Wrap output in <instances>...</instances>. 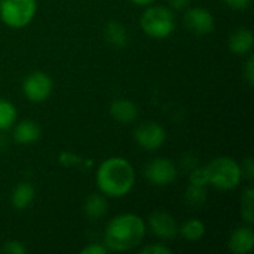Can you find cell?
I'll return each mask as SVG.
<instances>
[{
  "instance_id": "52a82bcc",
  "label": "cell",
  "mask_w": 254,
  "mask_h": 254,
  "mask_svg": "<svg viewBox=\"0 0 254 254\" xmlns=\"http://www.w3.org/2000/svg\"><path fill=\"white\" fill-rule=\"evenodd\" d=\"M144 177L153 186H168L177 179V167L168 158H155L144 167Z\"/></svg>"
},
{
  "instance_id": "277c9868",
  "label": "cell",
  "mask_w": 254,
  "mask_h": 254,
  "mask_svg": "<svg viewBox=\"0 0 254 254\" xmlns=\"http://www.w3.org/2000/svg\"><path fill=\"white\" fill-rule=\"evenodd\" d=\"M140 25L144 34L153 39H165L176 30V16L168 6H147L143 12Z\"/></svg>"
},
{
  "instance_id": "ac0fdd59",
  "label": "cell",
  "mask_w": 254,
  "mask_h": 254,
  "mask_svg": "<svg viewBox=\"0 0 254 254\" xmlns=\"http://www.w3.org/2000/svg\"><path fill=\"white\" fill-rule=\"evenodd\" d=\"M179 235L186 241L196 243L205 235V225L199 219H189L179 226Z\"/></svg>"
},
{
  "instance_id": "4fadbf2b",
  "label": "cell",
  "mask_w": 254,
  "mask_h": 254,
  "mask_svg": "<svg viewBox=\"0 0 254 254\" xmlns=\"http://www.w3.org/2000/svg\"><path fill=\"white\" fill-rule=\"evenodd\" d=\"M254 45V37L252 30L240 27L237 30H234L228 39V46L231 49V52H234L235 55H249L252 54Z\"/></svg>"
},
{
  "instance_id": "83f0119b",
  "label": "cell",
  "mask_w": 254,
  "mask_h": 254,
  "mask_svg": "<svg viewBox=\"0 0 254 254\" xmlns=\"http://www.w3.org/2000/svg\"><path fill=\"white\" fill-rule=\"evenodd\" d=\"M60 162H61L63 165H65V167H70V165H77V164H80L82 159H79V158H77L76 155H73V153L65 152V153H61V155H60Z\"/></svg>"
},
{
  "instance_id": "f546056e",
  "label": "cell",
  "mask_w": 254,
  "mask_h": 254,
  "mask_svg": "<svg viewBox=\"0 0 254 254\" xmlns=\"http://www.w3.org/2000/svg\"><path fill=\"white\" fill-rule=\"evenodd\" d=\"M134 4H137V6H149V4H152L155 0H131Z\"/></svg>"
},
{
  "instance_id": "7a4b0ae2",
  "label": "cell",
  "mask_w": 254,
  "mask_h": 254,
  "mask_svg": "<svg viewBox=\"0 0 254 254\" xmlns=\"http://www.w3.org/2000/svg\"><path fill=\"white\" fill-rule=\"evenodd\" d=\"M146 235L144 220L134 213L113 217L104 231V246L109 252L125 253L138 247Z\"/></svg>"
},
{
  "instance_id": "5b68a950",
  "label": "cell",
  "mask_w": 254,
  "mask_h": 254,
  "mask_svg": "<svg viewBox=\"0 0 254 254\" xmlns=\"http://www.w3.org/2000/svg\"><path fill=\"white\" fill-rule=\"evenodd\" d=\"M37 12L36 0H0V18L10 28H24Z\"/></svg>"
},
{
  "instance_id": "d4e9b609",
  "label": "cell",
  "mask_w": 254,
  "mask_h": 254,
  "mask_svg": "<svg viewBox=\"0 0 254 254\" xmlns=\"http://www.w3.org/2000/svg\"><path fill=\"white\" fill-rule=\"evenodd\" d=\"M109 252L107 250V247L104 246V244H97V243H94V244H89V246H86L85 249H82L80 250V254H106Z\"/></svg>"
},
{
  "instance_id": "484cf974",
  "label": "cell",
  "mask_w": 254,
  "mask_h": 254,
  "mask_svg": "<svg viewBox=\"0 0 254 254\" xmlns=\"http://www.w3.org/2000/svg\"><path fill=\"white\" fill-rule=\"evenodd\" d=\"M222 1L234 10H244L252 4V0H222Z\"/></svg>"
},
{
  "instance_id": "9c48e42d",
  "label": "cell",
  "mask_w": 254,
  "mask_h": 254,
  "mask_svg": "<svg viewBox=\"0 0 254 254\" xmlns=\"http://www.w3.org/2000/svg\"><path fill=\"white\" fill-rule=\"evenodd\" d=\"M183 22L190 33L198 34V36L210 34L214 31V27H216L213 13L208 9L199 7V6H195V7L189 6L185 12Z\"/></svg>"
},
{
  "instance_id": "cb8c5ba5",
  "label": "cell",
  "mask_w": 254,
  "mask_h": 254,
  "mask_svg": "<svg viewBox=\"0 0 254 254\" xmlns=\"http://www.w3.org/2000/svg\"><path fill=\"white\" fill-rule=\"evenodd\" d=\"M244 77L250 86L254 85V58L252 54H249V58L244 64Z\"/></svg>"
},
{
  "instance_id": "603a6c76",
  "label": "cell",
  "mask_w": 254,
  "mask_h": 254,
  "mask_svg": "<svg viewBox=\"0 0 254 254\" xmlns=\"http://www.w3.org/2000/svg\"><path fill=\"white\" fill-rule=\"evenodd\" d=\"M0 252H4V253L9 254H24L25 253V247L22 246V243L19 241H7L1 249Z\"/></svg>"
},
{
  "instance_id": "ba28073f",
  "label": "cell",
  "mask_w": 254,
  "mask_h": 254,
  "mask_svg": "<svg viewBox=\"0 0 254 254\" xmlns=\"http://www.w3.org/2000/svg\"><path fill=\"white\" fill-rule=\"evenodd\" d=\"M134 140L143 150L153 152L165 143L167 131L158 122H143L135 128Z\"/></svg>"
},
{
  "instance_id": "6da1fadb",
  "label": "cell",
  "mask_w": 254,
  "mask_h": 254,
  "mask_svg": "<svg viewBox=\"0 0 254 254\" xmlns=\"http://www.w3.org/2000/svg\"><path fill=\"white\" fill-rule=\"evenodd\" d=\"M95 183L104 196L122 198L135 185V170L125 158L112 156L100 164L95 173Z\"/></svg>"
},
{
  "instance_id": "44dd1931",
  "label": "cell",
  "mask_w": 254,
  "mask_h": 254,
  "mask_svg": "<svg viewBox=\"0 0 254 254\" xmlns=\"http://www.w3.org/2000/svg\"><path fill=\"white\" fill-rule=\"evenodd\" d=\"M241 216L247 225L254 222V189L247 188L241 196Z\"/></svg>"
},
{
  "instance_id": "9a60e30c",
  "label": "cell",
  "mask_w": 254,
  "mask_h": 254,
  "mask_svg": "<svg viewBox=\"0 0 254 254\" xmlns=\"http://www.w3.org/2000/svg\"><path fill=\"white\" fill-rule=\"evenodd\" d=\"M109 202L106 196L100 193H91L83 202V213L89 220H98L107 214Z\"/></svg>"
},
{
  "instance_id": "7402d4cb",
  "label": "cell",
  "mask_w": 254,
  "mask_h": 254,
  "mask_svg": "<svg viewBox=\"0 0 254 254\" xmlns=\"http://www.w3.org/2000/svg\"><path fill=\"white\" fill-rule=\"evenodd\" d=\"M140 253L141 254H171V249H170V247H167V246H164V244L156 243V244H149V246L143 247V249L140 250Z\"/></svg>"
},
{
  "instance_id": "8fae6325",
  "label": "cell",
  "mask_w": 254,
  "mask_h": 254,
  "mask_svg": "<svg viewBox=\"0 0 254 254\" xmlns=\"http://www.w3.org/2000/svg\"><path fill=\"white\" fill-rule=\"evenodd\" d=\"M229 250L235 254H247L254 247V231L250 225L238 226L229 238Z\"/></svg>"
},
{
  "instance_id": "2e32d148",
  "label": "cell",
  "mask_w": 254,
  "mask_h": 254,
  "mask_svg": "<svg viewBox=\"0 0 254 254\" xmlns=\"http://www.w3.org/2000/svg\"><path fill=\"white\" fill-rule=\"evenodd\" d=\"M104 39L113 48H125L129 42V34L124 24L110 21L104 27Z\"/></svg>"
},
{
  "instance_id": "4316f807",
  "label": "cell",
  "mask_w": 254,
  "mask_h": 254,
  "mask_svg": "<svg viewBox=\"0 0 254 254\" xmlns=\"http://www.w3.org/2000/svg\"><path fill=\"white\" fill-rule=\"evenodd\" d=\"M241 171H243V177H247L249 180H252L254 177V165L253 159L249 156L244 159V162L241 164Z\"/></svg>"
},
{
  "instance_id": "f1b7e54d",
  "label": "cell",
  "mask_w": 254,
  "mask_h": 254,
  "mask_svg": "<svg viewBox=\"0 0 254 254\" xmlns=\"http://www.w3.org/2000/svg\"><path fill=\"white\" fill-rule=\"evenodd\" d=\"M168 4L171 10H186L192 4V0H168Z\"/></svg>"
},
{
  "instance_id": "d6986e66",
  "label": "cell",
  "mask_w": 254,
  "mask_h": 254,
  "mask_svg": "<svg viewBox=\"0 0 254 254\" xmlns=\"http://www.w3.org/2000/svg\"><path fill=\"white\" fill-rule=\"evenodd\" d=\"M18 119V110L9 100L0 98V132L10 129Z\"/></svg>"
},
{
  "instance_id": "7c38bea8",
  "label": "cell",
  "mask_w": 254,
  "mask_h": 254,
  "mask_svg": "<svg viewBox=\"0 0 254 254\" xmlns=\"http://www.w3.org/2000/svg\"><path fill=\"white\" fill-rule=\"evenodd\" d=\"M110 115L116 122L128 125L138 118V107L128 98H118L110 104Z\"/></svg>"
},
{
  "instance_id": "8992f818",
  "label": "cell",
  "mask_w": 254,
  "mask_h": 254,
  "mask_svg": "<svg viewBox=\"0 0 254 254\" xmlns=\"http://www.w3.org/2000/svg\"><path fill=\"white\" fill-rule=\"evenodd\" d=\"M54 82L45 71H33L22 82V94L31 103H43L52 94Z\"/></svg>"
},
{
  "instance_id": "30bf717a",
  "label": "cell",
  "mask_w": 254,
  "mask_h": 254,
  "mask_svg": "<svg viewBox=\"0 0 254 254\" xmlns=\"http://www.w3.org/2000/svg\"><path fill=\"white\" fill-rule=\"evenodd\" d=\"M149 228L152 234L161 240L170 241L179 235V225L176 219L167 211H155L149 217Z\"/></svg>"
},
{
  "instance_id": "4dcf8cb0",
  "label": "cell",
  "mask_w": 254,
  "mask_h": 254,
  "mask_svg": "<svg viewBox=\"0 0 254 254\" xmlns=\"http://www.w3.org/2000/svg\"><path fill=\"white\" fill-rule=\"evenodd\" d=\"M0 147H4V149L7 147V140L1 134H0Z\"/></svg>"
},
{
  "instance_id": "ffe728a7",
  "label": "cell",
  "mask_w": 254,
  "mask_h": 254,
  "mask_svg": "<svg viewBox=\"0 0 254 254\" xmlns=\"http://www.w3.org/2000/svg\"><path fill=\"white\" fill-rule=\"evenodd\" d=\"M185 198H186L188 205H190L192 208L204 205L205 201H207V186L190 183L188 190H186V196Z\"/></svg>"
},
{
  "instance_id": "5bb4252c",
  "label": "cell",
  "mask_w": 254,
  "mask_h": 254,
  "mask_svg": "<svg viewBox=\"0 0 254 254\" xmlns=\"http://www.w3.org/2000/svg\"><path fill=\"white\" fill-rule=\"evenodd\" d=\"M12 128H13L12 137H13V140L18 144H33L42 135L40 127L34 121H31V119L21 121L16 125H13Z\"/></svg>"
},
{
  "instance_id": "3957f363",
  "label": "cell",
  "mask_w": 254,
  "mask_h": 254,
  "mask_svg": "<svg viewBox=\"0 0 254 254\" xmlns=\"http://www.w3.org/2000/svg\"><path fill=\"white\" fill-rule=\"evenodd\" d=\"M204 170L208 185L223 192L234 190L243 180L241 164H238L231 156L214 158L207 167H204Z\"/></svg>"
},
{
  "instance_id": "e0dca14e",
  "label": "cell",
  "mask_w": 254,
  "mask_h": 254,
  "mask_svg": "<svg viewBox=\"0 0 254 254\" xmlns=\"http://www.w3.org/2000/svg\"><path fill=\"white\" fill-rule=\"evenodd\" d=\"M34 196H36V190L30 183H19L12 190L10 204L15 210L22 211L31 205V202L34 201Z\"/></svg>"
}]
</instances>
